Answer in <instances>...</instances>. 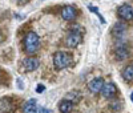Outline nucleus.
Here are the masks:
<instances>
[{
	"mask_svg": "<svg viewBox=\"0 0 133 113\" xmlns=\"http://www.w3.org/2000/svg\"><path fill=\"white\" fill-rule=\"evenodd\" d=\"M23 112L24 113H37V105H36V100L31 98L23 105Z\"/></svg>",
	"mask_w": 133,
	"mask_h": 113,
	"instance_id": "9d476101",
	"label": "nucleus"
},
{
	"mask_svg": "<svg viewBox=\"0 0 133 113\" xmlns=\"http://www.w3.org/2000/svg\"><path fill=\"white\" fill-rule=\"evenodd\" d=\"M72 63H73L72 56L66 52H56L53 56V65L59 71L64 69V68H68L69 65H72Z\"/></svg>",
	"mask_w": 133,
	"mask_h": 113,
	"instance_id": "f257e3e1",
	"label": "nucleus"
},
{
	"mask_svg": "<svg viewBox=\"0 0 133 113\" xmlns=\"http://www.w3.org/2000/svg\"><path fill=\"white\" fill-rule=\"evenodd\" d=\"M125 29H127V27L124 25V24H116L115 27H113V35H117V36H121V35H124V32H125Z\"/></svg>",
	"mask_w": 133,
	"mask_h": 113,
	"instance_id": "2eb2a0df",
	"label": "nucleus"
},
{
	"mask_svg": "<svg viewBox=\"0 0 133 113\" xmlns=\"http://www.w3.org/2000/svg\"><path fill=\"white\" fill-rule=\"evenodd\" d=\"M44 90H45V87H44L43 84H39V87L36 88V92L37 93H41V92H44Z\"/></svg>",
	"mask_w": 133,
	"mask_h": 113,
	"instance_id": "f3484780",
	"label": "nucleus"
},
{
	"mask_svg": "<svg viewBox=\"0 0 133 113\" xmlns=\"http://www.w3.org/2000/svg\"><path fill=\"white\" fill-rule=\"evenodd\" d=\"M120 105H121V103H115V104H112V108H113L115 110H120V109H121Z\"/></svg>",
	"mask_w": 133,
	"mask_h": 113,
	"instance_id": "6ab92c4d",
	"label": "nucleus"
},
{
	"mask_svg": "<svg viewBox=\"0 0 133 113\" xmlns=\"http://www.w3.org/2000/svg\"><path fill=\"white\" fill-rule=\"evenodd\" d=\"M12 110V100L8 97L0 98V113H9Z\"/></svg>",
	"mask_w": 133,
	"mask_h": 113,
	"instance_id": "1a4fd4ad",
	"label": "nucleus"
},
{
	"mask_svg": "<svg viewBox=\"0 0 133 113\" xmlns=\"http://www.w3.org/2000/svg\"><path fill=\"white\" fill-rule=\"evenodd\" d=\"M130 100H132V101H133V93H132V96H130Z\"/></svg>",
	"mask_w": 133,
	"mask_h": 113,
	"instance_id": "4be33fe9",
	"label": "nucleus"
},
{
	"mask_svg": "<svg viewBox=\"0 0 133 113\" xmlns=\"http://www.w3.org/2000/svg\"><path fill=\"white\" fill-rule=\"evenodd\" d=\"M25 2H27V0H17V3H19V4H21V3H25Z\"/></svg>",
	"mask_w": 133,
	"mask_h": 113,
	"instance_id": "aec40b11",
	"label": "nucleus"
},
{
	"mask_svg": "<svg viewBox=\"0 0 133 113\" xmlns=\"http://www.w3.org/2000/svg\"><path fill=\"white\" fill-rule=\"evenodd\" d=\"M89 9L92 11V12H93V14H96V15H98V9H97V8H95V7H92V5H89ZM98 16H100V15H98ZM100 20H101V23H104V19H103L101 16H100Z\"/></svg>",
	"mask_w": 133,
	"mask_h": 113,
	"instance_id": "dca6fc26",
	"label": "nucleus"
},
{
	"mask_svg": "<svg viewBox=\"0 0 133 113\" xmlns=\"http://www.w3.org/2000/svg\"><path fill=\"white\" fill-rule=\"evenodd\" d=\"M76 15H77V11H76V8L72 7V5H65V7L61 9V16H63V19L66 20V21L73 20V19L76 17Z\"/></svg>",
	"mask_w": 133,
	"mask_h": 113,
	"instance_id": "6e6552de",
	"label": "nucleus"
},
{
	"mask_svg": "<svg viewBox=\"0 0 133 113\" xmlns=\"http://www.w3.org/2000/svg\"><path fill=\"white\" fill-rule=\"evenodd\" d=\"M123 77H124V80H127V81H132L133 80V65H128L123 71Z\"/></svg>",
	"mask_w": 133,
	"mask_h": 113,
	"instance_id": "4468645a",
	"label": "nucleus"
},
{
	"mask_svg": "<svg viewBox=\"0 0 133 113\" xmlns=\"http://www.w3.org/2000/svg\"><path fill=\"white\" fill-rule=\"evenodd\" d=\"M128 56H129V52H128L127 47H118L116 49V59L117 60H125Z\"/></svg>",
	"mask_w": 133,
	"mask_h": 113,
	"instance_id": "ddd939ff",
	"label": "nucleus"
},
{
	"mask_svg": "<svg viewBox=\"0 0 133 113\" xmlns=\"http://www.w3.org/2000/svg\"><path fill=\"white\" fill-rule=\"evenodd\" d=\"M39 113H53V112L51 109H48V108H40Z\"/></svg>",
	"mask_w": 133,
	"mask_h": 113,
	"instance_id": "a211bd4d",
	"label": "nucleus"
},
{
	"mask_svg": "<svg viewBox=\"0 0 133 113\" xmlns=\"http://www.w3.org/2000/svg\"><path fill=\"white\" fill-rule=\"evenodd\" d=\"M83 40V36H81V32L80 31H72L68 36H66L65 39V44H66V47H69V48H75L77 47Z\"/></svg>",
	"mask_w": 133,
	"mask_h": 113,
	"instance_id": "7ed1b4c3",
	"label": "nucleus"
},
{
	"mask_svg": "<svg viewBox=\"0 0 133 113\" xmlns=\"http://www.w3.org/2000/svg\"><path fill=\"white\" fill-rule=\"evenodd\" d=\"M65 98L69 100V101H72L73 104H77V103L81 100V93L79 92V90H71V92L66 93V97H65Z\"/></svg>",
	"mask_w": 133,
	"mask_h": 113,
	"instance_id": "f8f14e48",
	"label": "nucleus"
},
{
	"mask_svg": "<svg viewBox=\"0 0 133 113\" xmlns=\"http://www.w3.org/2000/svg\"><path fill=\"white\" fill-rule=\"evenodd\" d=\"M101 95L103 97L105 98H112L117 95V88L113 83H108V84H104L103 89H101Z\"/></svg>",
	"mask_w": 133,
	"mask_h": 113,
	"instance_id": "0eeeda50",
	"label": "nucleus"
},
{
	"mask_svg": "<svg viewBox=\"0 0 133 113\" xmlns=\"http://www.w3.org/2000/svg\"><path fill=\"white\" fill-rule=\"evenodd\" d=\"M73 103L72 101H69V100H63V101H60V104H59V109H60V112L61 113H71L72 112V109H73Z\"/></svg>",
	"mask_w": 133,
	"mask_h": 113,
	"instance_id": "9b49d317",
	"label": "nucleus"
},
{
	"mask_svg": "<svg viewBox=\"0 0 133 113\" xmlns=\"http://www.w3.org/2000/svg\"><path fill=\"white\" fill-rule=\"evenodd\" d=\"M40 45V40H39V36L36 35L35 32H28L25 37H24V49L28 55H32L35 53Z\"/></svg>",
	"mask_w": 133,
	"mask_h": 113,
	"instance_id": "f03ea898",
	"label": "nucleus"
},
{
	"mask_svg": "<svg viewBox=\"0 0 133 113\" xmlns=\"http://www.w3.org/2000/svg\"><path fill=\"white\" fill-rule=\"evenodd\" d=\"M104 80L101 77H97V78H93V80L88 84V89H89V92L91 93H93V95H97V93H100L101 92V89H103V87H104Z\"/></svg>",
	"mask_w": 133,
	"mask_h": 113,
	"instance_id": "39448f33",
	"label": "nucleus"
},
{
	"mask_svg": "<svg viewBox=\"0 0 133 113\" xmlns=\"http://www.w3.org/2000/svg\"><path fill=\"white\" fill-rule=\"evenodd\" d=\"M39 65H40V61L36 57H27V59L23 60V67H24L25 72H33V71H36L37 68H39Z\"/></svg>",
	"mask_w": 133,
	"mask_h": 113,
	"instance_id": "423d86ee",
	"label": "nucleus"
},
{
	"mask_svg": "<svg viewBox=\"0 0 133 113\" xmlns=\"http://www.w3.org/2000/svg\"><path fill=\"white\" fill-rule=\"evenodd\" d=\"M2 41H3V36H2V35H0V43H2Z\"/></svg>",
	"mask_w": 133,
	"mask_h": 113,
	"instance_id": "412c9836",
	"label": "nucleus"
},
{
	"mask_svg": "<svg viewBox=\"0 0 133 113\" xmlns=\"http://www.w3.org/2000/svg\"><path fill=\"white\" fill-rule=\"evenodd\" d=\"M117 14H118L120 19H123L125 21H129V20L133 19V8L128 4H123V5L118 7Z\"/></svg>",
	"mask_w": 133,
	"mask_h": 113,
	"instance_id": "20e7f679",
	"label": "nucleus"
}]
</instances>
